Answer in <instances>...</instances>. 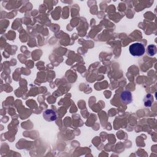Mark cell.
Wrapping results in <instances>:
<instances>
[{
  "label": "cell",
  "instance_id": "6da1fadb",
  "mask_svg": "<svg viewBox=\"0 0 157 157\" xmlns=\"http://www.w3.org/2000/svg\"><path fill=\"white\" fill-rule=\"evenodd\" d=\"M129 50L131 55L134 56H140L145 53V47L141 43L136 42L129 46Z\"/></svg>",
  "mask_w": 157,
  "mask_h": 157
},
{
  "label": "cell",
  "instance_id": "7a4b0ae2",
  "mask_svg": "<svg viewBox=\"0 0 157 157\" xmlns=\"http://www.w3.org/2000/svg\"><path fill=\"white\" fill-rule=\"evenodd\" d=\"M120 101L123 104H128L131 103L132 101V94L129 91L124 90L122 91L120 96Z\"/></svg>",
  "mask_w": 157,
  "mask_h": 157
},
{
  "label": "cell",
  "instance_id": "3957f363",
  "mask_svg": "<svg viewBox=\"0 0 157 157\" xmlns=\"http://www.w3.org/2000/svg\"><path fill=\"white\" fill-rule=\"evenodd\" d=\"M43 117L47 121H53L56 119V113L52 109H47L43 112Z\"/></svg>",
  "mask_w": 157,
  "mask_h": 157
},
{
  "label": "cell",
  "instance_id": "277c9868",
  "mask_svg": "<svg viewBox=\"0 0 157 157\" xmlns=\"http://www.w3.org/2000/svg\"><path fill=\"white\" fill-rule=\"evenodd\" d=\"M144 103V105L147 107H151L153 101H154V99H153V96L152 94H147L144 99H143Z\"/></svg>",
  "mask_w": 157,
  "mask_h": 157
},
{
  "label": "cell",
  "instance_id": "5b68a950",
  "mask_svg": "<svg viewBox=\"0 0 157 157\" xmlns=\"http://www.w3.org/2000/svg\"><path fill=\"white\" fill-rule=\"evenodd\" d=\"M156 47L155 45H149L147 48V53L148 56H152L156 53Z\"/></svg>",
  "mask_w": 157,
  "mask_h": 157
}]
</instances>
